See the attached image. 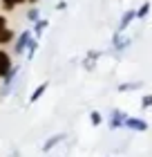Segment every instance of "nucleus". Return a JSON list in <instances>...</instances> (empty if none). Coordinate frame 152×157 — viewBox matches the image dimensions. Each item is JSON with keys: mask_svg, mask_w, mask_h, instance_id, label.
<instances>
[{"mask_svg": "<svg viewBox=\"0 0 152 157\" xmlns=\"http://www.w3.org/2000/svg\"><path fill=\"white\" fill-rule=\"evenodd\" d=\"M32 38H34L32 29H27V32H23V34H18L16 40H13V54H16V56H23V54L27 52V47H29Z\"/></svg>", "mask_w": 152, "mask_h": 157, "instance_id": "obj_1", "label": "nucleus"}, {"mask_svg": "<svg viewBox=\"0 0 152 157\" xmlns=\"http://www.w3.org/2000/svg\"><path fill=\"white\" fill-rule=\"evenodd\" d=\"M125 128H130V130H134V132H148V121L146 119H141V117H125Z\"/></svg>", "mask_w": 152, "mask_h": 157, "instance_id": "obj_2", "label": "nucleus"}, {"mask_svg": "<svg viewBox=\"0 0 152 157\" xmlns=\"http://www.w3.org/2000/svg\"><path fill=\"white\" fill-rule=\"evenodd\" d=\"M125 112L123 110H119V108H114L112 112H110V128L112 130H119V128H125Z\"/></svg>", "mask_w": 152, "mask_h": 157, "instance_id": "obj_3", "label": "nucleus"}, {"mask_svg": "<svg viewBox=\"0 0 152 157\" xmlns=\"http://www.w3.org/2000/svg\"><path fill=\"white\" fill-rule=\"evenodd\" d=\"M13 67V63H11V54L7 52V49L0 47V78H2L9 70Z\"/></svg>", "mask_w": 152, "mask_h": 157, "instance_id": "obj_4", "label": "nucleus"}, {"mask_svg": "<svg viewBox=\"0 0 152 157\" xmlns=\"http://www.w3.org/2000/svg\"><path fill=\"white\" fill-rule=\"evenodd\" d=\"M98 59H101V52H98V49H90V52L85 54V59H83V67L87 70V72H92Z\"/></svg>", "mask_w": 152, "mask_h": 157, "instance_id": "obj_5", "label": "nucleus"}, {"mask_svg": "<svg viewBox=\"0 0 152 157\" xmlns=\"http://www.w3.org/2000/svg\"><path fill=\"white\" fill-rule=\"evenodd\" d=\"M63 139H65V132H58V135H52V137H49V139L45 141V144L40 146V151H43V153H49V151H52V148H56V146H58V144H61Z\"/></svg>", "mask_w": 152, "mask_h": 157, "instance_id": "obj_6", "label": "nucleus"}, {"mask_svg": "<svg viewBox=\"0 0 152 157\" xmlns=\"http://www.w3.org/2000/svg\"><path fill=\"white\" fill-rule=\"evenodd\" d=\"M47 27H49V20H47V18H38V20L34 23V29H32L34 38H36V40H40V36L47 32Z\"/></svg>", "mask_w": 152, "mask_h": 157, "instance_id": "obj_7", "label": "nucleus"}, {"mask_svg": "<svg viewBox=\"0 0 152 157\" xmlns=\"http://www.w3.org/2000/svg\"><path fill=\"white\" fill-rule=\"evenodd\" d=\"M134 18H136V9H128V11H123V16H121V20H119V32H125Z\"/></svg>", "mask_w": 152, "mask_h": 157, "instance_id": "obj_8", "label": "nucleus"}, {"mask_svg": "<svg viewBox=\"0 0 152 157\" xmlns=\"http://www.w3.org/2000/svg\"><path fill=\"white\" fill-rule=\"evenodd\" d=\"M47 88H49V81H43V83L38 85V88H36V90L32 92V94H29V105L38 101V99H40L43 94H45V90H47Z\"/></svg>", "mask_w": 152, "mask_h": 157, "instance_id": "obj_9", "label": "nucleus"}, {"mask_svg": "<svg viewBox=\"0 0 152 157\" xmlns=\"http://www.w3.org/2000/svg\"><path fill=\"white\" fill-rule=\"evenodd\" d=\"M16 40V34H13L9 27H5V29H0V45H9V43Z\"/></svg>", "mask_w": 152, "mask_h": 157, "instance_id": "obj_10", "label": "nucleus"}, {"mask_svg": "<svg viewBox=\"0 0 152 157\" xmlns=\"http://www.w3.org/2000/svg\"><path fill=\"white\" fill-rule=\"evenodd\" d=\"M143 88V83L141 81H128V83H119V92H132V90H139Z\"/></svg>", "mask_w": 152, "mask_h": 157, "instance_id": "obj_11", "label": "nucleus"}, {"mask_svg": "<svg viewBox=\"0 0 152 157\" xmlns=\"http://www.w3.org/2000/svg\"><path fill=\"white\" fill-rule=\"evenodd\" d=\"M150 9H152V5H150V0H146V2L136 9V20H146L148 13H150Z\"/></svg>", "mask_w": 152, "mask_h": 157, "instance_id": "obj_12", "label": "nucleus"}, {"mask_svg": "<svg viewBox=\"0 0 152 157\" xmlns=\"http://www.w3.org/2000/svg\"><path fill=\"white\" fill-rule=\"evenodd\" d=\"M0 2H2V9L5 11H13L18 5H25L27 0H0Z\"/></svg>", "mask_w": 152, "mask_h": 157, "instance_id": "obj_13", "label": "nucleus"}, {"mask_svg": "<svg viewBox=\"0 0 152 157\" xmlns=\"http://www.w3.org/2000/svg\"><path fill=\"white\" fill-rule=\"evenodd\" d=\"M36 52H38V40H36V38H32V43H29V47H27V52H25V56H27V61H32L34 56H36Z\"/></svg>", "mask_w": 152, "mask_h": 157, "instance_id": "obj_14", "label": "nucleus"}, {"mask_svg": "<svg viewBox=\"0 0 152 157\" xmlns=\"http://www.w3.org/2000/svg\"><path fill=\"white\" fill-rule=\"evenodd\" d=\"M90 124H92L94 128L101 126V124H103V115H101L98 110H92V112H90Z\"/></svg>", "mask_w": 152, "mask_h": 157, "instance_id": "obj_15", "label": "nucleus"}, {"mask_svg": "<svg viewBox=\"0 0 152 157\" xmlns=\"http://www.w3.org/2000/svg\"><path fill=\"white\" fill-rule=\"evenodd\" d=\"M38 18H40V11L36 9V7H32V9L27 11V20H29V23H36Z\"/></svg>", "mask_w": 152, "mask_h": 157, "instance_id": "obj_16", "label": "nucleus"}, {"mask_svg": "<svg viewBox=\"0 0 152 157\" xmlns=\"http://www.w3.org/2000/svg\"><path fill=\"white\" fill-rule=\"evenodd\" d=\"M141 108H143V110L152 108V94H143V97H141Z\"/></svg>", "mask_w": 152, "mask_h": 157, "instance_id": "obj_17", "label": "nucleus"}, {"mask_svg": "<svg viewBox=\"0 0 152 157\" xmlns=\"http://www.w3.org/2000/svg\"><path fill=\"white\" fill-rule=\"evenodd\" d=\"M67 9V0H61L58 5H56V11H65Z\"/></svg>", "mask_w": 152, "mask_h": 157, "instance_id": "obj_18", "label": "nucleus"}, {"mask_svg": "<svg viewBox=\"0 0 152 157\" xmlns=\"http://www.w3.org/2000/svg\"><path fill=\"white\" fill-rule=\"evenodd\" d=\"M5 27H7V18L0 13V29H5Z\"/></svg>", "mask_w": 152, "mask_h": 157, "instance_id": "obj_19", "label": "nucleus"}, {"mask_svg": "<svg viewBox=\"0 0 152 157\" xmlns=\"http://www.w3.org/2000/svg\"><path fill=\"white\" fill-rule=\"evenodd\" d=\"M27 2H29V5H38L40 0H27Z\"/></svg>", "mask_w": 152, "mask_h": 157, "instance_id": "obj_20", "label": "nucleus"}, {"mask_svg": "<svg viewBox=\"0 0 152 157\" xmlns=\"http://www.w3.org/2000/svg\"><path fill=\"white\" fill-rule=\"evenodd\" d=\"M0 99H2V97H0Z\"/></svg>", "mask_w": 152, "mask_h": 157, "instance_id": "obj_21", "label": "nucleus"}]
</instances>
